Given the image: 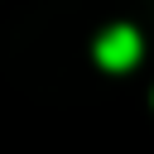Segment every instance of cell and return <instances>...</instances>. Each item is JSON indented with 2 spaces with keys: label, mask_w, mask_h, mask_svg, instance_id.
<instances>
[{
  "label": "cell",
  "mask_w": 154,
  "mask_h": 154,
  "mask_svg": "<svg viewBox=\"0 0 154 154\" xmlns=\"http://www.w3.org/2000/svg\"><path fill=\"white\" fill-rule=\"evenodd\" d=\"M96 58H101V67H111V72H120V67H130L135 58H140V38H135V29H111L101 43H96Z\"/></svg>",
  "instance_id": "1"
}]
</instances>
